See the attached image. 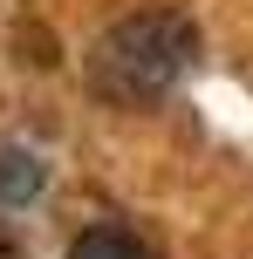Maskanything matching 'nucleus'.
I'll use <instances>...</instances> for the list:
<instances>
[{
	"label": "nucleus",
	"mask_w": 253,
	"mask_h": 259,
	"mask_svg": "<svg viewBox=\"0 0 253 259\" xmlns=\"http://www.w3.org/2000/svg\"><path fill=\"white\" fill-rule=\"evenodd\" d=\"M192 55H199L192 14H178V7L123 14L89 48V89L103 103H117V109H144V103H158V96H171L185 82Z\"/></svg>",
	"instance_id": "nucleus-1"
},
{
	"label": "nucleus",
	"mask_w": 253,
	"mask_h": 259,
	"mask_svg": "<svg viewBox=\"0 0 253 259\" xmlns=\"http://www.w3.org/2000/svg\"><path fill=\"white\" fill-rule=\"evenodd\" d=\"M68 259H151V246L130 232V225L103 219V225H82V232L68 239Z\"/></svg>",
	"instance_id": "nucleus-2"
},
{
	"label": "nucleus",
	"mask_w": 253,
	"mask_h": 259,
	"mask_svg": "<svg viewBox=\"0 0 253 259\" xmlns=\"http://www.w3.org/2000/svg\"><path fill=\"white\" fill-rule=\"evenodd\" d=\"M41 191H48V164L21 143H7L0 150V205H34Z\"/></svg>",
	"instance_id": "nucleus-3"
}]
</instances>
